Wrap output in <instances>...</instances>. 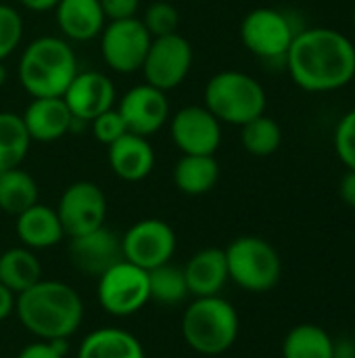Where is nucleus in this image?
<instances>
[{"label": "nucleus", "instance_id": "f257e3e1", "mask_svg": "<svg viewBox=\"0 0 355 358\" xmlns=\"http://www.w3.org/2000/svg\"><path fill=\"white\" fill-rule=\"evenodd\" d=\"M291 80L305 92H335L355 78V44L339 29H299L287 57Z\"/></svg>", "mask_w": 355, "mask_h": 358}, {"label": "nucleus", "instance_id": "f03ea898", "mask_svg": "<svg viewBox=\"0 0 355 358\" xmlns=\"http://www.w3.org/2000/svg\"><path fill=\"white\" fill-rule=\"evenodd\" d=\"M15 313L21 325L38 340H69L82 327L84 302L71 285L40 279L17 296Z\"/></svg>", "mask_w": 355, "mask_h": 358}, {"label": "nucleus", "instance_id": "7ed1b4c3", "mask_svg": "<svg viewBox=\"0 0 355 358\" xmlns=\"http://www.w3.org/2000/svg\"><path fill=\"white\" fill-rule=\"evenodd\" d=\"M19 82L31 99L63 96L75 78L77 57L71 44L59 36L31 40L19 57Z\"/></svg>", "mask_w": 355, "mask_h": 358}, {"label": "nucleus", "instance_id": "20e7f679", "mask_svg": "<svg viewBox=\"0 0 355 358\" xmlns=\"http://www.w3.org/2000/svg\"><path fill=\"white\" fill-rule=\"evenodd\" d=\"M239 331V313L222 296L195 298L182 315V338L203 357L228 352L236 344Z\"/></svg>", "mask_w": 355, "mask_h": 358}, {"label": "nucleus", "instance_id": "39448f33", "mask_svg": "<svg viewBox=\"0 0 355 358\" xmlns=\"http://www.w3.org/2000/svg\"><path fill=\"white\" fill-rule=\"evenodd\" d=\"M203 105L222 122L243 126L266 113L268 96L264 86L249 73L226 69L209 78L203 92Z\"/></svg>", "mask_w": 355, "mask_h": 358}, {"label": "nucleus", "instance_id": "423d86ee", "mask_svg": "<svg viewBox=\"0 0 355 358\" xmlns=\"http://www.w3.org/2000/svg\"><path fill=\"white\" fill-rule=\"evenodd\" d=\"M228 279L251 294L274 289L282 275V262L276 248L255 235L234 239L226 250Z\"/></svg>", "mask_w": 355, "mask_h": 358}, {"label": "nucleus", "instance_id": "0eeeda50", "mask_svg": "<svg viewBox=\"0 0 355 358\" xmlns=\"http://www.w3.org/2000/svg\"><path fill=\"white\" fill-rule=\"evenodd\" d=\"M96 298L107 315L117 319L132 317L151 302L149 273L128 260H119L98 277Z\"/></svg>", "mask_w": 355, "mask_h": 358}, {"label": "nucleus", "instance_id": "6e6552de", "mask_svg": "<svg viewBox=\"0 0 355 358\" xmlns=\"http://www.w3.org/2000/svg\"><path fill=\"white\" fill-rule=\"evenodd\" d=\"M297 31L299 29H295L293 21L272 6L249 10L241 23V40L245 48L264 61H285Z\"/></svg>", "mask_w": 355, "mask_h": 358}, {"label": "nucleus", "instance_id": "1a4fd4ad", "mask_svg": "<svg viewBox=\"0 0 355 358\" xmlns=\"http://www.w3.org/2000/svg\"><path fill=\"white\" fill-rule=\"evenodd\" d=\"M192 59L195 52L190 42L182 34L174 31L151 40L140 71L146 84L169 92L186 80L192 67Z\"/></svg>", "mask_w": 355, "mask_h": 358}, {"label": "nucleus", "instance_id": "9d476101", "mask_svg": "<svg viewBox=\"0 0 355 358\" xmlns=\"http://www.w3.org/2000/svg\"><path fill=\"white\" fill-rule=\"evenodd\" d=\"M98 38L103 61L109 69L121 76L140 71L153 40L138 17L107 21Z\"/></svg>", "mask_w": 355, "mask_h": 358}, {"label": "nucleus", "instance_id": "9b49d317", "mask_svg": "<svg viewBox=\"0 0 355 358\" xmlns=\"http://www.w3.org/2000/svg\"><path fill=\"white\" fill-rule=\"evenodd\" d=\"M176 245L178 239L174 229L159 218L138 220L121 235L123 260L142 271H153L167 264L176 254Z\"/></svg>", "mask_w": 355, "mask_h": 358}, {"label": "nucleus", "instance_id": "f8f14e48", "mask_svg": "<svg viewBox=\"0 0 355 358\" xmlns=\"http://www.w3.org/2000/svg\"><path fill=\"white\" fill-rule=\"evenodd\" d=\"M54 210L63 224L65 237H80L105 227L107 195L92 180H77L61 193Z\"/></svg>", "mask_w": 355, "mask_h": 358}, {"label": "nucleus", "instance_id": "ddd939ff", "mask_svg": "<svg viewBox=\"0 0 355 358\" xmlns=\"http://www.w3.org/2000/svg\"><path fill=\"white\" fill-rule=\"evenodd\" d=\"M169 136L182 155H216L222 145V122L205 105H186L169 115Z\"/></svg>", "mask_w": 355, "mask_h": 358}, {"label": "nucleus", "instance_id": "4468645a", "mask_svg": "<svg viewBox=\"0 0 355 358\" xmlns=\"http://www.w3.org/2000/svg\"><path fill=\"white\" fill-rule=\"evenodd\" d=\"M117 111L123 117L128 132L149 138L169 122L167 92L146 82L136 84L119 99Z\"/></svg>", "mask_w": 355, "mask_h": 358}, {"label": "nucleus", "instance_id": "2eb2a0df", "mask_svg": "<svg viewBox=\"0 0 355 358\" xmlns=\"http://www.w3.org/2000/svg\"><path fill=\"white\" fill-rule=\"evenodd\" d=\"M115 99L117 90L113 80L96 69L77 71L63 92V101L75 122H92L103 111L115 107Z\"/></svg>", "mask_w": 355, "mask_h": 358}, {"label": "nucleus", "instance_id": "dca6fc26", "mask_svg": "<svg viewBox=\"0 0 355 358\" xmlns=\"http://www.w3.org/2000/svg\"><path fill=\"white\" fill-rule=\"evenodd\" d=\"M69 260L71 264L90 277H100L111 266H115L121 256V237H117L107 227L94 229L86 235L69 239Z\"/></svg>", "mask_w": 355, "mask_h": 358}, {"label": "nucleus", "instance_id": "f3484780", "mask_svg": "<svg viewBox=\"0 0 355 358\" xmlns=\"http://www.w3.org/2000/svg\"><path fill=\"white\" fill-rule=\"evenodd\" d=\"M23 124L31 143H54L61 141L73 128L75 117L65 105L63 96H40L31 99V103L21 113Z\"/></svg>", "mask_w": 355, "mask_h": 358}, {"label": "nucleus", "instance_id": "a211bd4d", "mask_svg": "<svg viewBox=\"0 0 355 358\" xmlns=\"http://www.w3.org/2000/svg\"><path fill=\"white\" fill-rule=\"evenodd\" d=\"M107 149L111 172L126 182H140L155 168V149L146 136L126 132Z\"/></svg>", "mask_w": 355, "mask_h": 358}, {"label": "nucleus", "instance_id": "6ab92c4d", "mask_svg": "<svg viewBox=\"0 0 355 358\" xmlns=\"http://www.w3.org/2000/svg\"><path fill=\"white\" fill-rule=\"evenodd\" d=\"M54 19L67 42H90L107 25L98 0H59Z\"/></svg>", "mask_w": 355, "mask_h": 358}, {"label": "nucleus", "instance_id": "aec40b11", "mask_svg": "<svg viewBox=\"0 0 355 358\" xmlns=\"http://www.w3.org/2000/svg\"><path fill=\"white\" fill-rule=\"evenodd\" d=\"M188 294L192 298H207L220 296L228 279V264L226 252L220 248H205L199 250L182 268Z\"/></svg>", "mask_w": 355, "mask_h": 358}, {"label": "nucleus", "instance_id": "412c9836", "mask_svg": "<svg viewBox=\"0 0 355 358\" xmlns=\"http://www.w3.org/2000/svg\"><path fill=\"white\" fill-rule=\"evenodd\" d=\"M15 231L19 241L33 252L54 248L65 239V231L56 210L40 201L15 216Z\"/></svg>", "mask_w": 355, "mask_h": 358}, {"label": "nucleus", "instance_id": "4be33fe9", "mask_svg": "<svg viewBox=\"0 0 355 358\" xmlns=\"http://www.w3.org/2000/svg\"><path fill=\"white\" fill-rule=\"evenodd\" d=\"M75 358H146L140 340L119 327L90 331L77 348Z\"/></svg>", "mask_w": 355, "mask_h": 358}, {"label": "nucleus", "instance_id": "5701e85b", "mask_svg": "<svg viewBox=\"0 0 355 358\" xmlns=\"http://www.w3.org/2000/svg\"><path fill=\"white\" fill-rule=\"evenodd\" d=\"M220 180V164L216 155L184 153L174 166V185L180 193L197 197L209 193Z\"/></svg>", "mask_w": 355, "mask_h": 358}, {"label": "nucleus", "instance_id": "b1692460", "mask_svg": "<svg viewBox=\"0 0 355 358\" xmlns=\"http://www.w3.org/2000/svg\"><path fill=\"white\" fill-rule=\"evenodd\" d=\"M42 279V264L33 250L21 245L10 248L0 256V283L15 296L23 294Z\"/></svg>", "mask_w": 355, "mask_h": 358}, {"label": "nucleus", "instance_id": "393cba45", "mask_svg": "<svg viewBox=\"0 0 355 358\" xmlns=\"http://www.w3.org/2000/svg\"><path fill=\"white\" fill-rule=\"evenodd\" d=\"M282 358H335V340L320 325H295L285 336Z\"/></svg>", "mask_w": 355, "mask_h": 358}, {"label": "nucleus", "instance_id": "a878e982", "mask_svg": "<svg viewBox=\"0 0 355 358\" xmlns=\"http://www.w3.org/2000/svg\"><path fill=\"white\" fill-rule=\"evenodd\" d=\"M38 203V182L21 166L0 172V210L19 216Z\"/></svg>", "mask_w": 355, "mask_h": 358}, {"label": "nucleus", "instance_id": "bb28decb", "mask_svg": "<svg viewBox=\"0 0 355 358\" xmlns=\"http://www.w3.org/2000/svg\"><path fill=\"white\" fill-rule=\"evenodd\" d=\"M31 147L23 117L15 111H0V172L19 168Z\"/></svg>", "mask_w": 355, "mask_h": 358}, {"label": "nucleus", "instance_id": "cd10ccee", "mask_svg": "<svg viewBox=\"0 0 355 358\" xmlns=\"http://www.w3.org/2000/svg\"><path fill=\"white\" fill-rule=\"evenodd\" d=\"M241 143L245 151L255 157L274 155L282 143V128L274 117L262 113L259 117L241 126Z\"/></svg>", "mask_w": 355, "mask_h": 358}, {"label": "nucleus", "instance_id": "c85d7f7f", "mask_svg": "<svg viewBox=\"0 0 355 358\" xmlns=\"http://www.w3.org/2000/svg\"><path fill=\"white\" fill-rule=\"evenodd\" d=\"M146 273H149V294L153 302L163 306H176L182 304L186 296H190L182 268L167 262Z\"/></svg>", "mask_w": 355, "mask_h": 358}, {"label": "nucleus", "instance_id": "c756f323", "mask_svg": "<svg viewBox=\"0 0 355 358\" xmlns=\"http://www.w3.org/2000/svg\"><path fill=\"white\" fill-rule=\"evenodd\" d=\"M140 21L146 27V31L151 34V38H159V36L178 31L180 13L174 4H169L165 0H155L144 8V15L140 17Z\"/></svg>", "mask_w": 355, "mask_h": 358}, {"label": "nucleus", "instance_id": "7c9ffc66", "mask_svg": "<svg viewBox=\"0 0 355 358\" xmlns=\"http://www.w3.org/2000/svg\"><path fill=\"white\" fill-rule=\"evenodd\" d=\"M23 38V17L10 4H0V61H6Z\"/></svg>", "mask_w": 355, "mask_h": 358}, {"label": "nucleus", "instance_id": "2f4dec72", "mask_svg": "<svg viewBox=\"0 0 355 358\" xmlns=\"http://www.w3.org/2000/svg\"><path fill=\"white\" fill-rule=\"evenodd\" d=\"M335 151L347 170H355V107L339 120L335 128Z\"/></svg>", "mask_w": 355, "mask_h": 358}, {"label": "nucleus", "instance_id": "473e14b6", "mask_svg": "<svg viewBox=\"0 0 355 358\" xmlns=\"http://www.w3.org/2000/svg\"><path fill=\"white\" fill-rule=\"evenodd\" d=\"M90 128H92V136L107 147L113 145L117 138H121L128 132V126H126L123 117L119 115L117 107H111V109L103 111L100 115H96L90 122Z\"/></svg>", "mask_w": 355, "mask_h": 358}, {"label": "nucleus", "instance_id": "72a5a7b5", "mask_svg": "<svg viewBox=\"0 0 355 358\" xmlns=\"http://www.w3.org/2000/svg\"><path fill=\"white\" fill-rule=\"evenodd\" d=\"M67 340H54V342H33L27 344L15 358H65L67 352Z\"/></svg>", "mask_w": 355, "mask_h": 358}, {"label": "nucleus", "instance_id": "f704fd0d", "mask_svg": "<svg viewBox=\"0 0 355 358\" xmlns=\"http://www.w3.org/2000/svg\"><path fill=\"white\" fill-rule=\"evenodd\" d=\"M107 21L132 19L140 8V0H98Z\"/></svg>", "mask_w": 355, "mask_h": 358}, {"label": "nucleus", "instance_id": "c9c22d12", "mask_svg": "<svg viewBox=\"0 0 355 358\" xmlns=\"http://www.w3.org/2000/svg\"><path fill=\"white\" fill-rule=\"evenodd\" d=\"M339 197L345 206L355 210V170H347L339 182Z\"/></svg>", "mask_w": 355, "mask_h": 358}, {"label": "nucleus", "instance_id": "e433bc0d", "mask_svg": "<svg viewBox=\"0 0 355 358\" xmlns=\"http://www.w3.org/2000/svg\"><path fill=\"white\" fill-rule=\"evenodd\" d=\"M15 300L17 296L0 283V323L6 321L15 313Z\"/></svg>", "mask_w": 355, "mask_h": 358}, {"label": "nucleus", "instance_id": "4c0bfd02", "mask_svg": "<svg viewBox=\"0 0 355 358\" xmlns=\"http://www.w3.org/2000/svg\"><path fill=\"white\" fill-rule=\"evenodd\" d=\"M17 2L31 13H48V10H54L59 0H17Z\"/></svg>", "mask_w": 355, "mask_h": 358}, {"label": "nucleus", "instance_id": "58836bf2", "mask_svg": "<svg viewBox=\"0 0 355 358\" xmlns=\"http://www.w3.org/2000/svg\"><path fill=\"white\" fill-rule=\"evenodd\" d=\"M6 76H8V73H6V67H4V61H0V88H2L4 84H6Z\"/></svg>", "mask_w": 355, "mask_h": 358}, {"label": "nucleus", "instance_id": "ea45409f", "mask_svg": "<svg viewBox=\"0 0 355 358\" xmlns=\"http://www.w3.org/2000/svg\"><path fill=\"white\" fill-rule=\"evenodd\" d=\"M337 358H355V355H347V357H337Z\"/></svg>", "mask_w": 355, "mask_h": 358}, {"label": "nucleus", "instance_id": "a19ab883", "mask_svg": "<svg viewBox=\"0 0 355 358\" xmlns=\"http://www.w3.org/2000/svg\"><path fill=\"white\" fill-rule=\"evenodd\" d=\"M354 27H355V8H354Z\"/></svg>", "mask_w": 355, "mask_h": 358}]
</instances>
